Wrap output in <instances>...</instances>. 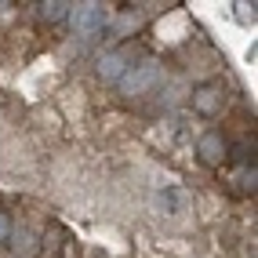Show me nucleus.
Here are the masks:
<instances>
[{
	"label": "nucleus",
	"instance_id": "9d476101",
	"mask_svg": "<svg viewBox=\"0 0 258 258\" xmlns=\"http://www.w3.org/2000/svg\"><path fill=\"white\" fill-rule=\"evenodd\" d=\"M11 233H15V222H11V215L4 208H0V247L11 244Z\"/></svg>",
	"mask_w": 258,
	"mask_h": 258
},
{
	"label": "nucleus",
	"instance_id": "f257e3e1",
	"mask_svg": "<svg viewBox=\"0 0 258 258\" xmlns=\"http://www.w3.org/2000/svg\"><path fill=\"white\" fill-rule=\"evenodd\" d=\"M160 80H164V62L157 55H139L131 70L116 80V88H120L124 98H142V95H149L153 88H157Z\"/></svg>",
	"mask_w": 258,
	"mask_h": 258
},
{
	"label": "nucleus",
	"instance_id": "6e6552de",
	"mask_svg": "<svg viewBox=\"0 0 258 258\" xmlns=\"http://www.w3.org/2000/svg\"><path fill=\"white\" fill-rule=\"evenodd\" d=\"M70 11H73L70 0H44V4H37V15H40L44 26H62L70 19Z\"/></svg>",
	"mask_w": 258,
	"mask_h": 258
},
{
	"label": "nucleus",
	"instance_id": "1a4fd4ad",
	"mask_svg": "<svg viewBox=\"0 0 258 258\" xmlns=\"http://www.w3.org/2000/svg\"><path fill=\"white\" fill-rule=\"evenodd\" d=\"M229 182H233V193L254 197V189H258V171H254V167H236Z\"/></svg>",
	"mask_w": 258,
	"mask_h": 258
},
{
	"label": "nucleus",
	"instance_id": "f8f14e48",
	"mask_svg": "<svg viewBox=\"0 0 258 258\" xmlns=\"http://www.w3.org/2000/svg\"><path fill=\"white\" fill-rule=\"evenodd\" d=\"M4 8H8V4H4V0H0V11H4Z\"/></svg>",
	"mask_w": 258,
	"mask_h": 258
},
{
	"label": "nucleus",
	"instance_id": "39448f33",
	"mask_svg": "<svg viewBox=\"0 0 258 258\" xmlns=\"http://www.w3.org/2000/svg\"><path fill=\"white\" fill-rule=\"evenodd\" d=\"M197 160L204 167H222L229 160V142H226V135L222 131H204L200 139H197Z\"/></svg>",
	"mask_w": 258,
	"mask_h": 258
},
{
	"label": "nucleus",
	"instance_id": "20e7f679",
	"mask_svg": "<svg viewBox=\"0 0 258 258\" xmlns=\"http://www.w3.org/2000/svg\"><path fill=\"white\" fill-rule=\"evenodd\" d=\"M135 58H139V51H135L131 44H116V47H109V51H102V55H98L95 73H98V80L116 84V80L135 66Z\"/></svg>",
	"mask_w": 258,
	"mask_h": 258
},
{
	"label": "nucleus",
	"instance_id": "9b49d317",
	"mask_svg": "<svg viewBox=\"0 0 258 258\" xmlns=\"http://www.w3.org/2000/svg\"><path fill=\"white\" fill-rule=\"evenodd\" d=\"M236 15L240 22H254V4H236Z\"/></svg>",
	"mask_w": 258,
	"mask_h": 258
},
{
	"label": "nucleus",
	"instance_id": "423d86ee",
	"mask_svg": "<svg viewBox=\"0 0 258 258\" xmlns=\"http://www.w3.org/2000/svg\"><path fill=\"white\" fill-rule=\"evenodd\" d=\"M142 26H146V19H142L139 11H120V15H113V19H109L106 37H109V40H116V44H127V40H131Z\"/></svg>",
	"mask_w": 258,
	"mask_h": 258
},
{
	"label": "nucleus",
	"instance_id": "0eeeda50",
	"mask_svg": "<svg viewBox=\"0 0 258 258\" xmlns=\"http://www.w3.org/2000/svg\"><path fill=\"white\" fill-rule=\"evenodd\" d=\"M153 204L164 211V215H182L185 208H189V193L185 189H178V185H164L157 197H153Z\"/></svg>",
	"mask_w": 258,
	"mask_h": 258
},
{
	"label": "nucleus",
	"instance_id": "7ed1b4c3",
	"mask_svg": "<svg viewBox=\"0 0 258 258\" xmlns=\"http://www.w3.org/2000/svg\"><path fill=\"white\" fill-rule=\"evenodd\" d=\"M226 102H229V88L222 80H204V84H197V88L189 91V106H193V113H200V116H218L226 109Z\"/></svg>",
	"mask_w": 258,
	"mask_h": 258
},
{
	"label": "nucleus",
	"instance_id": "f03ea898",
	"mask_svg": "<svg viewBox=\"0 0 258 258\" xmlns=\"http://www.w3.org/2000/svg\"><path fill=\"white\" fill-rule=\"evenodd\" d=\"M109 19H113V11H109L106 4L88 0V4H73V11H70V19H66V22H70L73 37H80V40H98L102 33H106Z\"/></svg>",
	"mask_w": 258,
	"mask_h": 258
}]
</instances>
